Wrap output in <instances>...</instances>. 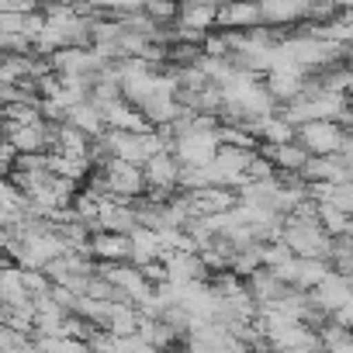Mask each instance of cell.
Instances as JSON below:
<instances>
[{
	"label": "cell",
	"instance_id": "cell-1",
	"mask_svg": "<svg viewBox=\"0 0 353 353\" xmlns=\"http://www.w3.org/2000/svg\"><path fill=\"white\" fill-rule=\"evenodd\" d=\"M294 256H319V260H332V236L322 229L319 219H301V215H288L284 222V236H281Z\"/></svg>",
	"mask_w": 353,
	"mask_h": 353
},
{
	"label": "cell",
	"instance_id": "cell-2",
	"mask_svg": "<svg viewBox=\"0 0 353 353\" xmlns=\"http://www.w3.org/2000/svg\"><path fill=\"white\" fill-rule=\"evenodd\" d=\"M145 181H149V194L156 198H173L181 191V173H184V163L176 159V152H156L145 166Z\"/></svg>",
	"mask_w": 353,
	"mask_h": 353
},
{
	"label": "cell",
	"instance_id": "cell-3",
	"mask_svg": "<svg viewBox=\"0 0 353 353\" xmlns=\"http://www.w3.org/2000/svg\"><path fill=\"white\" fill-rule=\"evenodd\" d=\"M343 135H346V128L339 121H305V125H298V142L312 156L339 152L343 149Z\"/></svg>",
	"mask_w": 353,
	"mask_h": 353
},
{
	"label": "cell",
	"instance_id": "cell-4",
	"mask_svg": "<svg viewBox=\"0 0 353 353\" xmlns=\"http://www.w3.org/2000/svg\"><path fill=\"white\" fill-rule=\"evenodd\" d=\"M222 142H219V132H194V135H181L173 145L176 159H181L184 166H208L215 163Z\"/></svg>",
	"mask_w": 353,
	"mask_h": 353
},
{
	"label": "cell",
	"instance_id": "cell-5",
	"mask_svg": "<svg viewBox=\"0 0 353 353\" xmlns=\"http://www.w3.org/2000/svg\"><path fill=\"white\" fill-rule=\"evenodd\" d=\"M263 83H267V90L274 94L277 104H288V101L301 97V90H305V83H308V70L291 66V63H277V66L267 73Z\"/></svg>",
	"mask_w": 353,
	"mask_h": 353
},
{
	"label": "cell",
	"instance_id": "cell-6",
	"mask_svg": "<svg viewBox=\"0 0 353 353\" xmlns=\"http://www.w3.org/2000/svg\"><path fill=\"white\" fill-rule=\"evenodd\" d=\"M97 229L104 232H125L132 236L139 229V212H135V201H121V198H101V208H97Z\"/></svg>",
	"mask_w": 353,
	"mask_h": 353
},
{
	"label": "cell",
	"instance_id": "cell-7",
	"mask_svg": "<svg viewBox=\"0 0 353 353\" xmlns=\"http://www.w3.org/2000/svg\"><path fill=\"white\" fill-rule=\"evenodd\" d=\"M87 253L101 263H132V236L125 232H94Z\"/></svg>",
	"mask_w": 353,
	"mask_h": 353
},
{
	"label": "cell",
	"instance_id": "cell-8",
	"mask_svg": "<svg viewBox=\"0 0 353 353\" xmlns=\"http://www.w3.org/2000/svg\"><path fill=\"white\" fill-rule=\"evenodd\" d=\"M312 4H315V0H260L263 25L288 28V25H294L301 18H312Z\"/></svg>",
	"mask_w": 353,
	"mask_h": 353
},
{
	"label": "cell",
	"instance_id": "cell-9",
	"mask_svg": "<svg viewBox=\"0 0 353 353\" xmlns=\"http://www.w3.org/2000/svg\"><path fill=\"white\" fill-rule=\"evenodd\" d=\"M219 25L225 32H250L263 25V11L260 4H250V0H229V4L219 8Z\"/></svg>",
	"mask_w": 353,
	"mask_h": 353
},
{
	"label": "cell",
	"instance_id": "cell-10",
	"mask_svg": "<svg viewBox=\"0 0 353 353\" xmlns=\"http://www.w3.org/2000/svg\"><path fill=\"white\" fill-rule=\"evenodd\" d=\"M346 176H350V163H346L339 152L312 156L308 166H305V181H308V184H343Z\"/></svg>",
	"mask_w": 353,
	"mask_h": 353
},
{
	"label": "cell",
	"instance_id": "cell-11",
	"mask_svg": "<svg viewBox=\"0 0 353 353\" xmlns=\"http://www.w3.org/2000/svg\"><path fill=\"white\" fill-rule=\"evenodd\" d=\"M260 152L277 166V173H305V166H308V159H312V152L294 139V142H284V145H260Z\"/></svg>",
	"mask_w": 353,
	"mask_h": 353
},
{
	"label": "cell",
	"instance_id": "cell-12",
	"mask_svg": "<svg viewBox=\"0 0 353 353\" xmlns=\"http://www.w3.org/2000/svg\"><path fill=\"white\" fill-rule=\"evenodd\" d=\"M312 298H315L325 312H332V315H336V312H339V308L353 298V284H350L343 274H336V270H332V274H329L319 288H312Z\"/></svg>",
	"mask_w": 353,
	"mask_h": 353
},
{
	"label": "cell",
	"instance_id": "cell-13",
	"mask_svg": "<svg viewBox=\"0 0 353 353\" xmlns=\"http://www.w3.org/2000/svg\"><path fill=\"white\" fill-rule=\"evenodd\" d=\"M176 25H184V28H191V32L208 35V28L219 25V8H215V4H194V0H181Z\"/></svg>",
	"mask_w": 353,
	"mask_h": 353
},
{
	"label": "cell",
	"instance_id": "cell-14",
	"mask_svg": "<svg viewBox=\"0 0 353 353\" xmlns=\"http://www.w3.org/2000/svg\"><path fill=\"white\" fill-rule=\"evenodd\" d=\"M256 139H260V145H263V142H267V145H284V142H294V139H298V128L277 111V114H267V118L260 121Z\"/></svg>",
	"mask_w": 353,
	"mask_h": 353
},
{
	"label": "cell",
	"instance_id": "cell-15",
	"mask_svg": "<svg viewBox=\"0 0 353 353\" xmlns=\"http://www.w3.org/2000/svg\"><path fill=\"white\" fill-rule=\"evenodd\" d=\"M0 14H39L42 11V4L39 0H0Z\"/></svg>",
	"mask_w": 353,
	"mask_h": 353
},
{
	"label": "cell",
	"instance_id": "cell-16",
	"mask_svg": "<svg viewBox=\"0 0 353 353\" xmlns=\"http://www.w3.org/2000/svg\"><path fill=\"white\" fill-rule=\"evenodd\" d=\"M339 156L353 166V128H346V135H343V149H339Z\"/></svg>",
	"mask_w": 353,
	"mask_h": 353
},
{
	"label": "cell",
	"instance_id": "cell-17",
	"mask_svg": "<svg viewBox=\"0 0 353 353\" xmlns=\"http://www.w3.org/2000/svg\"><path fill=\"white\" fill-rule=\"evenodd\" d=\"M42 4H52V8H77L80 0H42Z\"/></svg>",
	"mask_w": 353,
	"mask_h": 353
},
{
	"label": "cell",
	"instance_id": "cell-18",
	"mask_svg": "<svg viewBox=\"0 0 353 353\" xmlns=\"http://www.w3.org/2000/svg\"><path fill=\"white\" fill-rule=\"evenodd\" d=\"M346 97H350V104H353V83H350V90H346Z\"/></svg>",
	"mask_w": 353,
	"mask_h": 353
}]
</instances>
